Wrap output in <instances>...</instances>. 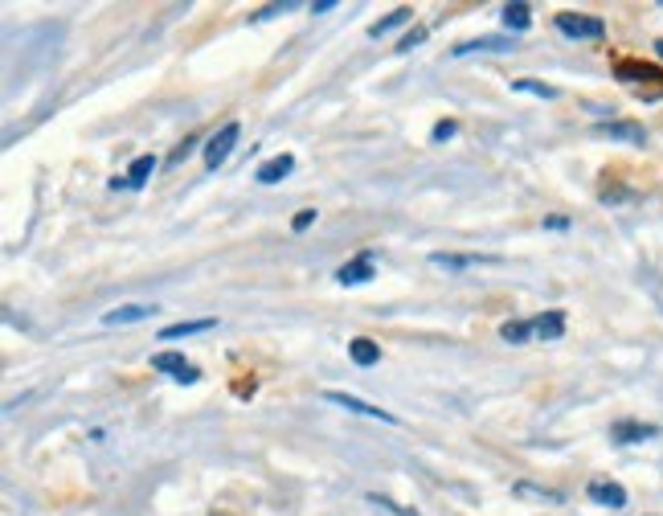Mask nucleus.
Returning <instances> with one entry per match:
<instances>
[{"label":"nucleus","mask_w":663,"mask_h":516,"mask_svg":"<svg viewBox=\"0 0 663 516\" xmlns=\"http://www.w3.org/2000/svg\"><path fill=\"white\" fill-rule=\"evenodd\" d=\"M614 74H618V82H663V74L647 62H618Z\"/></svg>","instance_id":"nucleus-15"},{"label":"nucleus","mask_w":663,"mask_h":516,"mask_svg":"<svg viewBox=\"0 0 663 516\" xmlns=\"http://www.w3.org/2000/svg\"><path fill=\"white\" fill-rule=\"evenodd\" d=\"M500 336L508 344H524L528 336H533V320H508V324H500Z\"/></svg>","instance_id":"nucleus-20"},{"label":"nucleus","mask_w":663,"mask_h":516,"mask_svg":"<svg viewBox=\"0 0 663 516\" xmlns=\"http://www.w3.org/2000/svg\"><path fill=\"white\" fill-rule=\"evenodd\" d=\"M434 267H447V271H463V267H479V263H500L492 254H430Z\"/></svg>","instance_id":"nucleus-12"},{"label":"nucleus","mask_w":663,"mask_h":516,"mask_svg":"<svg viewBox=\"0 0 663 516\" xmlns=\"http://www.w3.org/2000/svg\"><path fill=\"white\" fill-rule=\"evenodd\" d=\"M594 136H610V140H623V144H647V132L639 123H627V119H614V123H594Z\"/></svg>","instance_id":"nucleus-6"},{"label":"nucleus","mask_w":663,"mask_h":516,"mask_svg":"<svg viewBox=\"0 0 663 516\" xmlns=\"http://www.w3.org/2000/svg\"><path fill=\"white\" fill-rule=\"evenodd\" d=\"M557 29L565 37H573V41H602V33H606V25L598 17H586V13H561Z\"/></svg>","instance_id":"nucleus-1"},{"label":"nucleus","mask_w":663,"mask_h":516,"mask_svg":"<svg viewBox=\"0 0 663 516\" xmlns=\"http://www.w3.org/2000/svg\"><path fill=\"white\" fill-rule=\"evenodd\" d=\"M238 136H242L238 123H226L217 136H209V144H205V168H221V164H226L230 152H234V144H238Z\"/></svg>","instance_id":"nucleus-2"},{"label":"nucleus","mask_w":663,"mask_h":516,"mask_svg":"<svg viewBox=\"0 0 663 516\" xmlns=\"http://www.w3.org/2000/svg\"><path fill=\"white\" fill-rule=\"evenodd\" d=\"M348 357H352V365H361V369H373L377 361H381V349L369 340V336H357V340H348Z\"/></svg>","instance_id":"nucleus-14"},{"label":"nucleus","mask_w":663,"mask_h":516,"mask_svg":"<svg viewBox=\"0 0 663 516\" xmlns=\"http://www.w3.org/2000/svg\"><path fill=\"white\" fill-rule=\"evenodd\" d=\"M152 369H156V373H172V381H181V385H197V381H201V369L189 365L181 353H156V357H152Z\"/></svg>","instance_id":"nucleus-3"},{"label":"nucleus","mask_w":663,"mask_h":516,"mask_svg":"<svg viewBox=\"0 0 663 516\" xmlns=\"http://www.w3.org/2000/svg\"><path fill=\"white\" fill-rule=\"evenodd\" d=\"M512 37H475V41H459L451 50V58H467V54H508Z\"/></svg>","instance_id":"nucleus-8"},{"label":"nucleus","mask_w":663,"mask_h":516,"mask_svg":"<svg viewBox=\"0 0 663 516\" xmlns=\"http://www.w3.org/2000/svg\"><path fill=\"white\" fill-rule=\"evenodd\" d=\"M512 91H520V95H537V99H557L553 86H545V82H537V78H516V82H512Z\"/></svg>","instance_id":"nucleus-21"},{"label":"nucleus","mask_w":663,"mask_h":516,"mask_svg":"<svg viewBox=\"0 0 663 516\" xmlns=\"http://www.w3.org/2000/svg\"><path fill=\"white\" fill-rule=\"evenodd\" d=\"M533 336H537V340H561V336H565V312L553 308V312L537 316V320H533Z\"/></svg>","instance_id":"nucleus-13"},{"label":"nucleus","mask_w":663,"mask_h":516,"mask_svg":"<svg viewBox=\"0 0 663 516\" xmlns=\"http://www.w3.org/2000/svg\"><path fill=\"white\" fill-rule=\"evenodd\" d=\"M655 54H659V62H663V37H659V41H655Z\"/></svg>","instance_id":"nucleus-29"},{"label":"nucleus","mask_w":663,"mask_h":516,"mask_svg":"<svg viewBox=\"0 0 663 516\" xmlns=\"http://www.w3.org/2000/svg\"><path fill=\"white\" fill-rule=\"evenodd\" d=\"M369 279H373V254L352 258V263H344V267L336 271V283H344V287H361V283H369Z\"/></svg>","instance_id":"nucleus-9"},{"label":"nucleus","mask_w":663,"mask_h":516,"mask_svg":"<svg viewBox=\"0 0 663 516\" xmlns=\"http://www.w3.org/2000/svg\"><path fill=\"white\" fill-rule=\"evenodd\" d=\"M217 328V320H181V324H168L160 332V340H181V336H197V332H209Z\"/></svg>","instance_id":"nucleus-16"},{"label":"nucleus","mask_w":663,"mask_h":516,"mask_svg":"<svg viewBox=\"0 0 663 516\" xmlns=\"http://www.w3.org/2000/svg\"><path fill=\"white\" fill-rule=\"evenodd\" d=\"M336 9V0H320V5H312V13H332Z\"/></svg>","instance_id":"nucleus-28"},{"label":"nucleus","mask_w":663,"mask_h":516,"mask_svg":"<svg viewBox=\"0 0 663 516\" xmlns=\"http://www.w3.org/2000/svg\"><path fill=\"white\" fill-rule=\"evenodd\" d=\"M414 21V13L410 9H393L385 21H377V25H369V37H385V33H393V29H402V25H410Z\"/></svg>","instance_id":"nucleus-18"},{"label":"nucleus","mask_w":663,"mask_h":516,"mask_svg":"<svg viewBox=\"0 0 663 516\" xmlns=\"http://www.w3.org/2000/svg\"><path fill=\"white\" fill-rule=\"evenodd\" d=\"M500 17H504V25H508L512 33H524L528 25H533V9H528L524 0H516V5H504V13H500Z\"/></svg>","instance_id":"nucleus-17"},{"label":"nucleus","mask_w":663,"mask_h":516,"mask_svg":"<svg viewBox=\"0 0 663 516\" xmlns=\"http://www.w3.org/2000/svg\"><path fill=\"white\" fill-rule=\"evenodd\" d=\"M369 500L377 504V508H385V512H393V516H418L414 508H402V504H393L389 496H381V492H369Z\"/></svg>","instance_id":"nucleus-22"},{"label":"nucleus","mask_w":663,"mask_h":516,"mask_svg":"<svg viewBox=\"0 0 663 516\" xmlns=\"http://www.w3.org/2000/svg\"><path fill=\"white\" fill-rule=\"evenodd\" d=\"M586 496L602 508H627V488L623 484H614V480H590Z\"/></svg>","instance_id":"nucleus-7"},{"label":"nucleus","mask_w":663,"mask_h":516,"mask_svg":"<svg viewBox=\"0 0 663 516\" xmlns=\"http://www.w3.org/2000/svg\"><path fill=\"white\" fill-rule=\"evenodd\" d=\"M312 222H316V209H299V213H295V222H291V230L303 234V230H312Z\"/></svg>","instance_id":"nucleus-25"},{"label":"nucleus","mask_w":663,"mask_h":516,"mask_svg":"<svg viewBox=\"0 0 663 516\" xmlns=\"http://www.w3.org/2000/svg\"><path fill=\"white\" fill-rule=\"evenodd\" d=\"M332 406H344V410H352V414H365V418H381V422H389V426H397V418L389 414V410H381V406H373V402H361V398H352V394H340V390H328L324 394Z\"/></svg>","instance_id":"nucleus-5"},{"label":"nucleus","mask_w":663,"mask_h":516,"mask_svg":"<svg viewBox=\"0 0 663 516\" xmlns=\"http://www.w3.org/2000/svg\"><path fill=\"white\" fill-rule=\"evenodd\" d=\"M152 168H156V156H136V160H131V168H127L131 189H140V185L152 177Z\"/></svg>","instance_id":"nucleus-19"},{"label":"nucleus","mask_w":663,"mask_h":516,"mask_svg":"<svg viewBox=\"0 0 663 516\" xmlns=\"http://www.w3.org/2000/svg\"><path fill=\"white\" fill-rule=\"evenodd\" d=\"M291 168H295V156H287V152H283V156H271L267 164L254 172V181H258V185H279Z\"/></svg>","instance_id":"nucleus-11"},{"label":"nucleus","mask_w":663,"mask_h":516,"mask_svg":"<svg viewBox=\"0 0 663 516\" xmlns=\"http://www.w3.org/2000/svg\"><path fill=\"white\" fill-rule=\"evenodd\" d=\"M287 9H291V0H283V5H271V9H258V13H250V21H271V17L287 13Z\"/></svg>","instance_id":"nucleus-26"},{"label":"nucleus","mask_w":663,"mask_h":516,"mask_svg":"<svg viewBox=\"0 0 663 516\" xmlns=\"http://www.w3.org/2000/svg\"><path fill=\"white\" fill-rule=\"evenodd\" d=\"M455 132H459V123H455V119H442V123H434L430 140H434V144H447V140H451Z\"/></svg>","instance_id":"nucleus-23"},{"label":"nucleus","mask_w":663,"mask_h":516,"mask_svg":"<svg viewBox=\"0 0 663 516\" xmlns=\"http://www.w3.org/2000/svg\"><path fill=\"white\" fill-rule=\"evenodd\" d=\"M152 316H156L152 304H123V308L107 312L103 324H107V328H123V324H140V320H152Z\"/></svg>","instance_id":"nucleus-10"},{"label":"nucleus","mask_w":663,"mask_h":516,"mask_svg":"<svg viewBox=\"0 0 663 516\" xmlns=\"http://www.w3.org/2000/svg\"><path fill=\"white\" fill-rule=\"evenodd\" d=\"M655 435H659V426H651V422H614L610 426V439L618 447H635V443H647Z\"/></svg>","instance_id":"nucleus-4"},{"label":"nucleus","mask_w":663,"mask_h":516,"mask_svg":"<svg viewBox=\"0 0 663 516\" xmlns=\"http://www.w3.org/2000/svg\"><path fill=\"white\" fill-rule=\"evenodd\" d=\"M422 41H426V29H414V33H406L402 41H397V54H410L414 46H422Z\"/></svg>","instance_id":"nucleus-24"},{"label":"nucleus","mask_w":663,"mask_h":516,"mask_svg":"<svg viewBox=\"0 0 663 516\" xmlns=\"http://www.w3.org/2000/svg\"><path fill=\"white\" fill-rule=\"evenodd\" d=\"M545 230H569V218H545Z\"/></svg>","instance_id":"nucleus-27"}]
</instances>
